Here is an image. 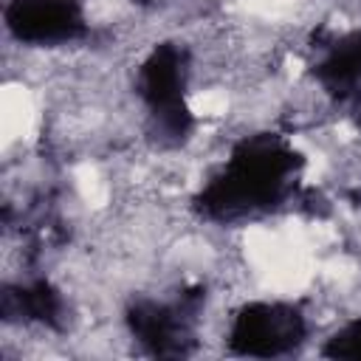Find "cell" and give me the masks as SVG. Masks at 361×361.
Segmentation results:
<instances>
[{"label":"cell","instance_id":"obj_8","mask_svg":"<svg viewBox=\"0 0 361 361\" xmlns=\"http://www.w3.org/2000/svg\"><path fill=\"white\" fill-rule=\"evenodd\" d=\"M324 353L333 358H361V322H353L341 333H336L327 341Z\"/></svg>","mask_w":361,"mask_h":361},{"label":"cell","instance_id":"obj_5","mask_svg":"<svg viewBox=\"0 0 361 361\" xmlns=\"http://www.w3.org/2000/svg\"><path fill=\"white\" fill-rule=\"evenodd\" d=\"M130 330L135 333V338L141 344H147L152 353H175L180 347V313L166 307V305H155V302H138L130 307Z\"/></svg>","mask_w":361,"mask_h":361},{"label":"cell","instance_id":"obj_4","mask_svg":"<svg viewBox=\"0 0 361 361\" xmlns=\"http://www.w3.org/2000/svg\"><path fill=\"white\" fill-rule=\"evenodd\" d=\"M8 31L23 42H65L85 31L79 0H11Z\"/></svg>","mask_w":361,"mask_h":361},{"label":"cell","instance_id":"obj_6","mask_svg":"<svg viewBox=\"0 0 361 361\" xmlns=\"http://www.w3.org/2000/svg\"><path fill=\"white\" fill-rule=\"evenodd\" d=\"M8 305H14L25 319H37V322L51 324V327H56L62 322V313H65L59 290L45 279L31 282V285L20 288L17 293H6V307Z\"/></svg>","mask_w":361,"mask_h":361},{"label":"cell","instance_id":"obj_3","mask_svg":"<svg viewBox=\"0 0 361 361\" xmlns=\"http://www.w3.org/2000/svg\"><path fill=\"white\" fill-rule=\"evenodd\" d=\"M141 96L169 135H183L192 113L183 102V54L175 45H158L141 65Z\"/></svg>","mask_w":361,"mask_h":361},{"label":"cell","instance_id":"obj_1","mask_svg":"<svg viewBox=\"0 0 361 361\" xmlns=\"http://www.w3.org/2000/svg\"><path fill=\"white\" fill-rule=\"evenodd\" d=\"M296 155L276 138L243 141L226 172L200 195V209L212 217H234L279 197L285 178L296 169Z\"/></svg>","mask_w":361,"mask_h":361},{"label":"cell","instance_id":"obj_2","mask_svg":"<svg viewBox=\"0 0 361 361\" xmlns=\"http://www.w3.org/2000/svg\"><path fill=\"white\" fill-rule=\"evenodd\" d=\"M305 338V319L290 305H245L231 324V347L243 355H279Z\"/></svg>","mask_w":361,"mask_h":361},{"label":"cell","instance_id":"obj_7","mask_svg":"<svg viewBox=\"0 0 361 361\" xmlns=\"http://www.w3.org/2000/svg\"><path fill=\"white\" fill-rule=\"evenodd\" d=\"M319 76L327 85H350L361 79V37H350L330 51V56L319 65Z\"/></svg>","mask_w":361,"mask_h":361}]
</instances>
